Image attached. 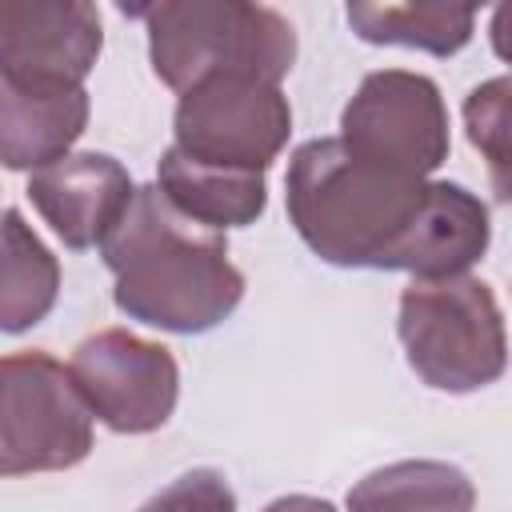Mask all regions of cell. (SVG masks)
Segmentation results:
<instances>
[{
  "mask_svg": "<svg viewBox=\"0 0 512 512\" xmlns=\"http://www.w3.org/2000/svg\"><path fill=\"white\" fill-rule=\"evenodd\" d=\"M284 208L296 236L332 268L440 280L468 272L492 240L488 204L476 192L368 164L336 136L304 140L288 156Z\"/></svg>",
  "mask_w": 512,
  "mask_h": 512,
  "instance_id": "6da1fadb",
  "label": "cell"
},
{
  "mask_svg": "<svg viewBox=\"0 0 512 512\" xmlns=\"http://www.w3.org/2000/svg\"><path fill=\"white\" fill-rule=\"evenodd\" d=\"M100 256L116 308L160 332H208L244 300V272L228 260L224 232L180 216L156 184L136 188Z\"/></svg>",
  "mask_w": 512,
  "mask_h": 512,
  "instance_id": "7a4b0ae2",
  "label": "cell"
},
{
  "mask_svg": "<svg viewBox=\"0 0 512 512\" xmlns=\"http://www.w3.org/2000/svg\"><path fill=\"white\" fill-rule=\"evenodd\" d=\"M120 12L144 20L152 72L172 92H184L212 72H240L280 84L296 64V28L268 4L160 0L120 4Z\"/></svg>",
  "mask_w": 512,
  "mask_h": 512,
  "instance_id": "3957f363",
  "label": "cell"
},
{
  "mask_svg": "<svg viewBox=\"0 0 512 512\" xmlns=\"http://www.w3.org/2000/svg\"><path fill=\"white\" fill-rule=\"evenodd\" d=\"M396 336L408 368L436 392L468 396L496 384L508 368L500 300L472 272L412 280L400 292Z\"/></svg>",
  "mask_w": 512,
  "mask_h": 512,
  "instance_id": "277c9868",
  "label": "cell"
},
{
  "mask_svg": "<svg viewBox=\"0 0 512 512\" xmlns=\"http://www.w3.org/2000/svg\"><path fill=\"white\" fill-rule=\"evenodd\" d=\"M292 136V104L280 84L212 72L176 92L172 148L232 172L264 176Z\"/></svg>",
  "mask_w": 512,
  "mask_h": 512,
  "instance_id": "5b68a950",
  "label": "cell"
},
{
  "mask_svg": "<svg viewBox=\"0 0 512 512\" xmlns=\"http://www.w3.org/2000/svg\"><path fill=\"white\" fill-rule=\"evenodd\" d=\"M92 444V412L56 356H0V476L76 468Z\"/></svg>",
  "mask_w": 512,
  "mask_h": 512,
  "instance_id": "8992f818",
  "label": "cell"
},
{
  "mask_svg": "<svg viewBox=\"0 0 512 512\" xmlns=\"http://www.w3.org/2000/svg\"><path fill=\"white\" fill-rule=\"evenodd\" d=\"M336 140L368 164L428 180L452 148L448 104L432 76L380 68L368 72L344 104Z\"/></svg>",
  "mask_w": 512,
  "mask_h": 512,
  "instance_id": "52a82bcc",
  "label": "cell"
},
{
  "mask_svg": "<svg viewBox=\"0 0 512 512\" xmlns=\"http://www.w3.org/2000/svg\"><path fill=\"white\" fill-rule=\"evenodd\" d=\"M68 376L92 420L120 436H148L164 428L180 400V364L172 348L128 328H100L84 336L68 360Z\"/></svg>",
  "mask_w": 512,
  "mask_h": 512,
  "instance_id": "ba28073f",
  "label": "cell"
},
{
  "mask_svg": "<svg viewBox=\"0 0 512 512\" xmlns=\"http://www.w3.org/2000/svg\"><path fill=\"white\" fill-rule=\"evenodd\" d=\"M104 48L88 0H0V76L84 84Z\"/></svg>",
  "mask_w": 512,
  "mask_h": 512,
  "instance_id": "9c48e42d",
  "label": "cell"
},
{
  "mask_svg": "<svg viewBox=\"0 0 512 512\" xmlns=\"http://www.w3.org/2000/svg\"><path fill=\"white\" fill-rule=\"evenodd\" d=\"M136 196L128 168L108 152H68L28 172V200L64 248H100Z\"/></svg>",
  "mask_w": 512,
  "mask_h": 512,
  "instance_id": "30bf717a",
  "label": "cell"
},
{
  "mask_svg": "<svg viewBox=\"0 0 512 512\" xmlns=\"http://www.w3.org/2000/svg\"><path fill=\"white\" fill-rule=\"evenodd\" d=\"M88 112L92 100L84 84L0 76V164L36 172L68 156L88 128Z\"/></svg>",
  "mask_w": 512,
  "mask_h": 512,
  "instance_id": "8fae6325",
  "label": "cell"
},
{
  "mask_svg": "<svg viewBox=\"0 0 512 512\" xmlns=\"http://www.w3.org/2000/svg\"><path fill=\"white\" fill-rule=\"evenodd\" d=\"M156 188L160 196L188 220L204 228H248L268 208V184L256 172H232L200 164L172 144L156 160Z\"/></svg>",
  "mask_w": 512,
  "mask_h": 512,
  "instance_id": "7c38bea8",
  "label": "cell"
},
{
  "mask_svg": "<svg viewBox=\"0 0 512 512\" xmlns=\"http://www.w3.org/2000/svg\"><path fill=\"white\" fill-rule=\"evenodd\" d=\"M60 296V260L20 208L0 212V332L36 328Z\"/></svg>",
  "mask_w": 512,
  "mask_h": 512,
  "instance_id": "4fadbf2b",
  "label": "cell"
},
{
  "mask_svg": "<svg viewBox=\"0 0 512 512\" xmlns=\"http://www.w3.org/2000/svg\"><path fill=\"white\" fill-rule=\"evenodd\" d=\"M476 484L448 460H396L348 488V512H472Z\"/></svg>",
  "mask_w": 512,
  "mask_h": 512,
  "instance_id": "5bb4252c",
  "label": "cell"
},
{
  "mask_svg": "<svg viewBox=\"0 0 512 512\" xmlns=\"http://www.w3.org/2000/svg\"><path fill=\"white\" fill-rule=\"evenodd\" d=\"M348 28L364 44H392V48H416L428 56H456L476 28V8L460 4H376V0H352L344 8Z\"/></svg>",
  "mask_w": 512,
  "mask_h": 512,
  "instance_id": "9a60e30c",
  "label": "cell"
},
{
  "mask_svg": "<svg viewBox=\"0 0 512 512\" xmlns=\"http://www.w3.org/2000/svg\"><path fill=\"white\" fill-rule=\"evenodd\" d=\"M508 92V76H492L464 100V128L472 148H480V156L488 160L496 200H508Z\"/></svg>",
  "mask_w": 512,
  "mask_h": 512,
  "instance_id": "2e32d148",
  "label": "cell"
},
{
  "mask_svg": "<svg viewBox=\"0 0 512 512\" xmlns=\"http://www.w3.org/2000/svg\"><path fill=\"white\" fill-rule=\"evenodd\" d=\"M136 512H236V492L216 468L180 472L156 496H148Z\"/></svg>",
  "mask_w": 512,
  "mask_h": 512,
  "instance_id": "e0dca14e",
  "label": "cell"
},
{
  "mask_svg": "<svg viewBox=\"0 0 512 512\" xmlns=\"http://www.w3.org/2000/svg\"><path fill=\"white\" fill-rule=\"evenodd\" d=\"M264 512H336V504L324 500V496L292 492V496H276L272 504H264Z\"/></svg>",
  "mask_w": 512,
  "mask_h": 512,
  "instance_id": "ac0fdd59",
  "label": "cell"
}]
</instances>
